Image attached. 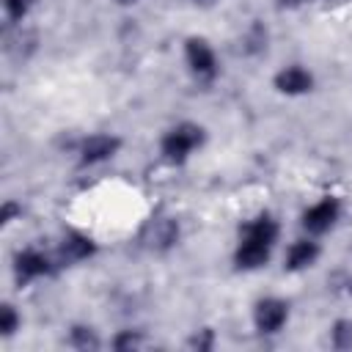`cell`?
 Segmentation results:
<instances>
[{"mask_svg":"<svg viewBox=\"0 0 352 352\" xmlns=\"http://www.w3.org/2000/svg\"><path fill=\"white\" fill-rule=\"evenodd\" d=\"M289 319V308L283 300H275V297H267L256 305V314H253V322L261 333H278Z\"/></svg>","mask_w":352,"mask_h":352,"instance_id":"cell-3","label":"cell"},{"mask_svg":"<svg viewBox=\"0 0 352 352\" xmlns=\"http://www.w3.org/2000/svg\"><path fill=\"white\" fill-rule=\"evenodd\" d=\"M113 346H116V349H138V346H143V338H140L138 333L126 330V333H121V336L113 341Z\"/></svg>","mask_w":352,"mask_h":352,"instance_id":"cell-16","label":"cell"},{"mask_svg":"<svg viewBox=\"0 0 352 352\" xmlns=\"http://www.w3.org/2000/svg\"><path fill=\"white\" fill-rule=\"evenodd\" d=\"M72 344L77 349H96L99 346V341H96V336H94L91 327H74L72 330Z\"/></svg>","mask_w":352,"mask_h":352,"instance_id":"cell-12","label":"cell"},{"mask_svg":"<svg viewBox=\"0 0 352 352\" xmlns=\"http://www.w3.org/2000/svg\"><path fill=\"white\" fill-rule=\"evenodd\" d=\"M204 143V129L198 124H179L162 138V154L170 162L187 160L198 146Z\"/></svg>","mask_w":352,"mask_h":352,"instance_id":"cell-2","label":"cell"},{"mask_svg":"<svg viewBox=\"0 0 352 352\" xmlns=\"http://www.w3.org/2000/svg\"><path fill=\"white\" fill-rule=\"evenodd\" d=\"M338 212H341V206H338L336 198H322L319 204H314V206L305 209L302 226H305V231H311V234H322V231H327V228L338 220Z\"/></svg>","mask_w":352,"mask_h":352,"instance_id":"cell-4","label":"cell"},{"mask_svg":"<svg viewBox=\"0 0 352 352\" xmlns=\"http://www.w3.org/2000/svg\"><path fill=\"white\" fill-rule=\"evenodd\" d=\"M154 248H170L176 239H179V226L173 220H160L157 228H154V236H151Z\"/></svg>","mask_w":352,"mask_h":352,"instance_id":"cell-11","label":"cell"},{"mask_svg":"<svg viewBox=\"0 0 352 352\" xmlns=\"http://www.w3.org/2000/svg\"><path fill=\"white\" fill-rule=\"evenodd\" d=\"M30 6H33V0H6V14H8L14 22H22L25 14L30 11Z\"/></svg>","mask_w":352,"mask_h":352,"instance_id":"cell-14","label":"cell"},{"mask_svg":"<svg viewBox=\"0 0 352 352\" xmlns=\"http://www.w3.org/2000/svg\"><path fill=\"white\" fill-rule=\"evenodd\" d=\"M14 214H16V206H14V204H6V206H3V223H8Z\"/></svg>","mask_w":352,"mask_h":352,"instance_id":"cell-18","label":"cell"},{"mask_svg":"<svg viewBox=\"0 0 352 352\" xmlns=\"http://www.w3.org/2000/svg\"><path fill=\"white\" fill-rule=\"evenodd\" d=\"M289 3H294V0H289Z\"/></svg>","mask_w":352,"mask_h":352,"instance_id":"cell-20","label":"cell"},{"mask_svg":"<svg viewBox=\"0 0 352 352\" xmlns=\"http://www.w3.org/2000/svg\"><path fill=\"white\" fill-rule=\"evenodd\" d=\"M333 344L338 349H352V322H336V327H333Z\"/></svg>","mask_w":352,"mask_h":352,"instance_id":"cell-13","label":"cell"},{"mask_svg":"<svg viewBox=\"0 0 352 352\" xmlns=\"http://www.w3.org/2000/svg\"><path fill=\"white\" fill-rule=\"evenodd\" d=\"M47 272H50V258L41 250H33V248L30 250H22L16 256V261H14V275H16L19 283H28V280L41 278Z\"/></svg>","mask_w":352,"mask_h":352,"instance_id":"cell-5","label":"cell"},{"mask_svg":"<svg viewBox=\"0 0 352 352\" xmlns=\"http://www.w3.org/2000/svg\"><path fill=\"white\" fill-rule=\"evenodd\" d=\"M91 253H94V242L88 236H82V234H69L63 239V245H60V258L63 261H82Z\"/></svg>","mask_w":352,"mask_h":352,"instance_id":"cell-10","label":"cell"},{"mask_svg":"<svg viewBox=\"0 0 352 352\" xmlns=\"http://www.w3.org/2000/svg\"><path fill=\"white\" fill-rule=\"evenodd\" d=\"M311 85H314V77L302 66H289V69L278 72V77H275V88L289 96L305 94V91H311Z\"/></svg>","mask_w":352,"mask_h":352,"instance_id":"cell-8","label":"cell"},{"mask_svg":"<svg viewBox=\"0 0 352 352\" xmlns=\"http://www.w3.org/2000/svg\"><path fill=\"white\" fill-rule=\"evenodd\" d=\"M118 3H132V0H118Z\"/></svg>","mask_w":352,"mask_h":352,"instance_id":"cell-19","label":"cell"},{"mask_svg":"<svg viewBox=\"0 0 352 352\" xmlns=\"http://www.w3.org/2000/svg\"><path fill=\"white\" fill-rule=\"evenodd\" d=\"M319 256V245L311 242V239H297L289 250H286V267L289 270H305L316 261Z\"/></svg>","mask_w":352,"mask_h":352,"instance_id":"cell-9","label":"cell"},{"mask_svg":"<svg viewBox=\"0 0 352 352\" xmlns=\"http://www.w3.org/2000/svg\"><path fill=\"white\" fill-rule=\"evenodd\" d=\"M116 151H118V138H113V135H91L80 146V160L85 165H94V162L110 160Z\"/></svg>","mask_w":352,"mask_h":352,"instance_id":"cell-6","label":"cell"},{"mask_svg":"<svg viewBox=\"0 0 352 352\" xmlns=\"http://www.w3.org/2000/svg\"><path fill=\"white\" fill-rule=\"evenodd\" d=\"M278 239V223L270 214L256 217L242 228V239L236 248V264L242 270H256L270 258V250Z\"/></svg>","mask_w":352,"mask_h":352,"instance_id":"cell-1","label":"cell"},{"mask_svg":"<svg viewBox=\"0 0 352 352\" xmlns=\"http://www.w3.org/2000/svg\"><path fill=\"white\" fill-rule=\"evenodd\" d=\"M16 324H19L16 311L11 305H3V311H0V330H3V336H11L16 330Z\"/></svg>","mask_w":352,"mask_h":352,"instance_id":"cell-15","label":"cell"},{"mask_svg":"<svg viewBox=\"0 0 352 352\" xmlns=\"http://www.w3.org/2000/svg\"><path fill=\"white\" fill-rule=\"evenodd\" d=\"M192 346H195V349H209V346H212V333H209V330H201V336L192 338Z\"/></svg>","mask_w":352,"mask_h":352,"instance_id":"cell-17","label":"cell"},{"mask_svg":"<svg viewBox=\"0 0 352 352\" xmlns=\"http://www.w3.org/2000/svg\"><path fill=\"white\" fill-rule=\"evenodd\" d=\"M187 63L198 77H212L217 72L214 66V52L204 38H190L187 41Z\"/></svg>","mask_w":352,"mask_h":352,"instance_id":"cell-7","label":"cell"}]
</instances>
